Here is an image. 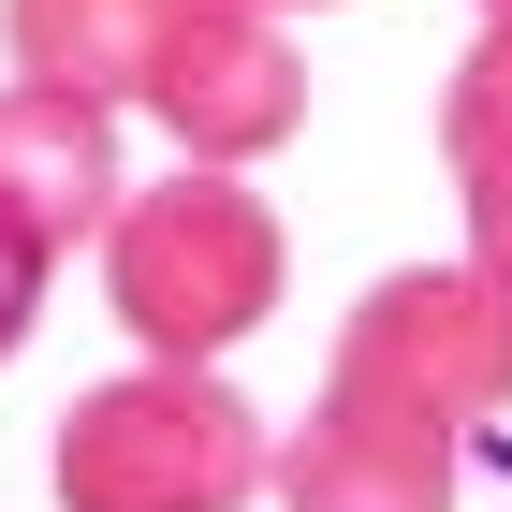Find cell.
I'll return each mask as SVG.
<instances>
[{
	"label": "cell",
	"instance_id": "obj_1",
	"mask_svg": "<svg viewBox=\"0 0 512 512\" xmlns=\"http://www.w3.org/2000/svg\"><path fill=\"white\" fill-rule=\"evenodd\" d=\"M103 293L147 352L205 366L278 308V205L249 191V161H176L161 191H118L103 220Z\"/></svg>",
	"mask_w": 512,
	"mask_h": 512
},
{
	"label": "cell",
	"instance_id": "obj_2",
	"mask_svg": "<svg viewBox=\"0 0 512 512\" xmlns=\"http://www.w3.org/2000/svg\"><path fill=\"white\" fill-rule=\"evenodd\" d=\"M264 483H278L264 410L176 352H147L132 381H88L59 410V512H249Z\"/></svg>",
	"mask_w": 512,
	"mask_h": 512
},
{
	"label": "cell",
	"instance_id": "obj_11",
	"mask_svg": "<svg viewBox=\"0 0 512 512\" xmlns=\"http://www.w3.org/2000/svg\"><path fill=\"white\" fill-rule=\"evenodd\" d=\"M264 15H293V0H264Z\"/></svg>",
	"mask_w": 512,
	"mask_h": 512
},
{
	"label": "cell",
	"instance_id": "obj_5",
	"mask_svg": "<svg viewBox=\"0 0 512 512\" xmlns=\"http://www.w3.org/2000/svg\"><path fill=\"white\" fill-rule=\"evenodd\" d=\"M147 103H161V132H176V161H264L308 118V74H293V44H278L264 0H191V30L161 44Z\"/></svg>",
	"mask_w": 512,
	"mask_h": 512
},
{
	"label": "cell",
	"instance_id": "obj_3",
	"mask_svg": "<svg viewBox=\"0 0 512 512\" xmlns=\"http://www.w3.org/2000/svg\"><path fill=\"white\" fill-rule=\"evenodd\" d=\"M337 381H381L425 425H454L469 454H498V425H512V278L498 264H395L337 322Z\"/></svg>",
	"mask_w": 512,
	"mask_h": 512
},
{
	"label": "cell",
	"instance_id": "obj_8",
	"mask_svg": "<svg viewBox=\"0 0 512 512\" xmlns=\"http://www.w3.org/2000/svg\"><path fill=\"white\" fill-rule=\"evenodd\" d=\"M439 147H454V191H469V264L512 278V15H483V44L454 59Z\"/></svg>",
	"mask_w": 512,
	"mask_h": 512
},
{
	"label": "cell",
	"instance_id": "obj_6",
	"mask_svg": "<svg viewBox=\"0 0 512 512\" xmlns=\"http://www.w3.org/2000/svg\"><path fill=\"white\" fill-rule=\"evenodd\" d=\"M118 103H88V88H44L15 74L0 88V205L30 220L44 249H88L103 220H118Z\"/></svg>",
	"mask_w": 512,
	"mask_h": 512
},
{
	"label": "cell",
	"instance_id": "obj_9",
	"mask_svg": "<svg viewBox=\"0 0 512 512\" xmlns=\"http://www.w3.org/2000/svg\"><path fill=\"white\" fill-rule=\"evenodd\" d=\"M44 264H59V249L0 205V366H15V337H30V308H44Z\"/></svg>",
	"mask_w": 512,
	"mask_h": 512
},
{
	"label": "cell",
	"instance_id": "obj_4",
	"mask_svg": "<svg viewBox=\"0 0 512 512\" xmlns=\"http://www.w3.org/2000/svg\"><path fill=\"white\" fill-rule=\"evenodd\" d=\"M454 483L469 439L381 381H322V410L278 439V512H454Z\"/></svg>",
	"mask_w": 512,
	"mask_h": 512
},
{
	"label": "cell",
	"instance_id": "obj_10",
	"mask_svg": "<svg viewBox=\"0 0 512 512\" xmlns=\"http://www.w3.org/2000/svg\"><path fill=\"white\" fill-rule=\"evenodd\" d=\"M483 15H512V0H483Z\"/></svg>",
	"mask_w": 512,
	"mask_h": 512
},
{
	"label": "cell",
	"instance_id": "obj_7",
	"mask_svg": "<svg viewBox=\"0 0 512 512\" xmlns=\"http://www.w3.org/2000/svg\"><path fill=\"white\" fill-rule=\"evenodd\" d=\"M0 30H15V74L88 88V103H147L161 44L191 30V0H0Z\"/></svg>",
	"mask_w": 512,
	"mask_h": 512
}]
</instances>
